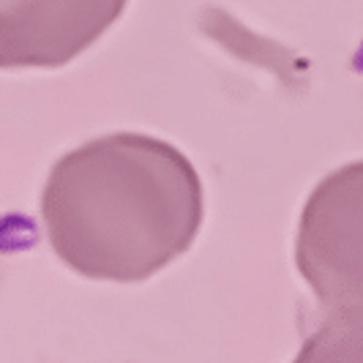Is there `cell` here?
Listing matches in <instances>:
<instances>
[{"label":"cell","instance_id":"cell-1","mask_svg":"<svg viewBox=\"0 0 363 363\" xmlns=\"http://www.w3.org/2000/svg\"><path fill=\"white\" fill-rule=\"evenodd\" d=\"M41 216L55 255L88 279L140 281L197 238L202 186L172 145L112 134L52 167Z\"/></svg>","mask_w":363,"mask_h":363},{"label":"cell","instance_id":"cell-4","mask_svg":"<svg viewBox=\"0 0 363 363\" xmlns=\"http://www.w3.org/2000/svg\"><path fill=\"white\" fill-rule=\"evenodd\" d=\"M292 363H363V317H325Z\"/></svg>","mask_w":363,"mask_h":363},{"label":"cell","instance_id":"cell-3","mask_svg":"<svg viewBox=\"0 0 363 363\" xmlns=\"http://www.w3.org/2000/svg\"><path fill=\"white\" fill-rule=\"evenodd\" d=\"M126 0H0V63L63 66L121 17Z\"/></svg>","mask_w":363,"mask_h":363},{"label":"cell","instance_id":"cell-2","mask_svg":"<svg viewBox=\"0 0 363 363\" xmlns=\"http://www.w3.org/2000/svg\"><path fill=\"white\" fill-rule=\"evenodd\" d=\"M295 257L325 317H363V162L336 169L311 191Z\"/></svg>","mask_w":363,"mask_h":363}]
</instances>
